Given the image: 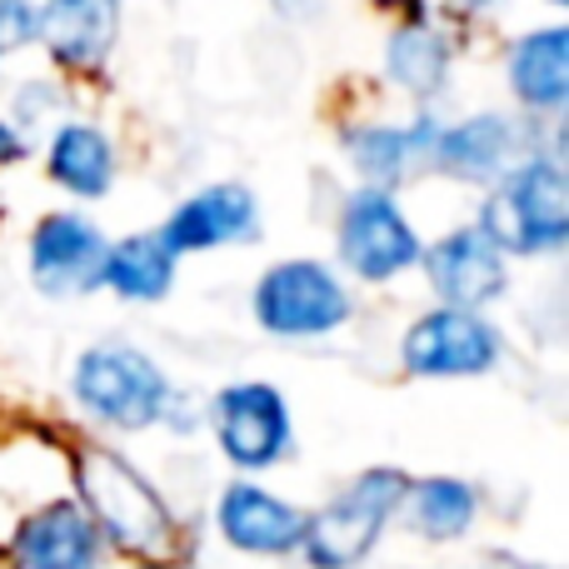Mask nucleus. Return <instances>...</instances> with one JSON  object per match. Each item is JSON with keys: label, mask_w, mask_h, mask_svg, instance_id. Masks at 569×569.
<instances>
[{"label": "nucleus", "mask_w": 569, "mask_h": 569, "mask_svg": "<svg viewBox=\"0 0 569 569\" xmlns=\"http://www.w3.org/2000/svg\"><path fill=\"white\" fill-rule=\"evenodd\" d=\"M76 485H80V500H86V515L96 520V530L106 540H116L126 555L160 565L180 550L176 515L166 510L156 485L130 460H120L116 450H96V445L80 450Z\"/></svg>", "instance_id": "obj_1"}, {"label": "nucleus", "mask_w": 569, "mask_h": 569, "mask_svg": "<svg viewBox=\"0 0 569 569\" xmlns=\"http://www.w3.org/2000/svg\"><path fill=\"white\" fill-rule=\"evenodd\" d=\"M480 230L505 256H535V250L565 246L569 200H565L560 166L555 160H520L505 176H495Z\"/></svg>", "instance_id": "obj_2"}, {"label": "nucleus", "mask_w": 569, "mask_h": 569, "mask_svg": "<svg viewBox=\"0 0 569 569\" xmlns=\"http://www.w3.org/2000/svg\"><path fill=\"white\" fill-rule=\"evenodd\" d=\"M405 490H410V480H405L400 470L360 475V480H355L340 500L325 505L320 515H305L300 550L310 555L315 569H350L355 560H365V555L375 550L385 520L400 510Z\"/></svg>", "instance_id": "obj_3"}, {"label": "nucleus", "mask_w": 569, "mask_h": 569, "mask_svg": "<svg viewBox=\"0 0 569 569\" xmlns=\"http://www.w3.org/2000/svg\"><path fill=\"white\" fill-rule=\"evenodd\" d=\"M76 395L86 410L120 430H146L170 410V385L140 350L126 345H96L76 365Z\"/></svg>", "instance_id": "obj_4"}, {"label": "nucleus", "mask_w": 569, "mask_h": 569, "mask_svg": "<svg viewBox=\"0 0 569 569\" xmlns=\"http://www.w3.org/2000/svg\"><path fill=\"white\" fill-rule=\"evenodd\" d=\"M256 315L276 335H325L350 320V295L315 260H284L256 284Z\"/></svg>", "instance_id": "obj_5"}, {"label": "nucleus", "mask_w": 569, "mask_h": 569, "mask_svg": "<svg viewBox=\"0 0 569 569\" xmlns=\"http://www.w3.org/2000/svg\"><path fill=\"white\" fill-rule=\"evenodd\" d=\"M340 256L355 276L390 280L420 260V240H415L410 220L400 216V206L385 190L365 186V190H355L340 216Z\"/></svg>", "instance_id": "obj_6"}, {"label": "nucleus", "mask_w": 569, "mask_h": 569, "mask_svg": "<svg viewBox=\"0 0 569 569\" xmlns=\"http://www.w3.org/2000/svg\"><path fill=\"white\" fill-rule=\"evenodd\" d=\"M500 360V335L465 305L430 310L405 335V365L415 375H485Z\"/></svg>", "instance_id": "obj_7"}, {"label": "nucleus", "mask_w": 569, "mask_h": 569, "mask_svg": "<svg viewBox=\"0 0 569 569\" xmlns=\"http://www.w3.org/2000/svg\"><path fill=\"white\" fill-rule=\"evenodd\" d=\"M216 435L230 465L266 470L290 445V410L270 385H230L216 395Z\"/></svg>", "instance_id": "obj_8"}, {"label": "nucleus", "mask_w": 569, "mask_h": 569, "mask_svg": "<svg viewBox=\"0 0 569 569\" xmlns=\"http://www.w3.org/2000/svg\"><path fill=\"white\" fill-rule=\"evenodd\" d=\"M106 236L80 216H46L30 236V276L46 295L70 300L106 284Z\"/></svg>", "instance_id": "obj_9"}, {"label": "nucleus", "mask_w": 569, "mask_h": 569, "mask_svg": "<svg viewBox=\"0 0 569 569\" xmlns=\"http://www.w3.org/2000/svg\"><path fill=\"white\" fill-rule=\"evenodd\" d=\"M256 230H260V206L250 196V186L220 180V186L190 196L166 220L160 236L180 256V250H216V246H230V240H256Z\"/></svg>", "instance_id": "obj_10"}, {"label": "nucleus", "mask_w": 569, "mask_h": 569, "mask_svg": "<svg viewBox=\"0 0 569 569\" xmlns=\"http://www.w3.org/2000/svg\"><path fill=\"white\" fill-rule=\"evenodd\" d=\"M120 30V0H46L36 10V40L66 70H96Z\"/></svg>", "instance_id": "obj_11"}, {"label": "nucleus", "mask_w": 569, "mask_h": 569, "mask_svg": "<svg viewBox=\"0 0 569 569\" xmlns=\"http://www.w3.org/2000/svg\"><path fill=\"white\" fill-rule=\"evenodd\" d=\"M425 270H430V284L440 290V300L465 305V310H475V305L495 300L505 290V250L480 226L445 236L425 256Z\"/></svg>", "instance_id": "obj_12"}, {"label": "nucleus", "mask_w": 569, "mask_h": 569, "mask_svg": "<svg viewBox=\"0 0 569 569\" xmlns=\"http://www.w3.org/2000/svg\"><path fill=\"white\" fill-rule=\"evenodd\" d=\"M10 550L26 569H96L100 530L76 500H50L20 520Z\"/></svg>", "instance_id": "obj_13"}, {"label": "nucleus", "mask_w": 569, "mask_h": 569, "mask_svg": "<svg viewBox=\"0 0 569 569\" xmlns=\"http://www.w3.org/2000/svg\"><path fill=\"white\" fill-rule=\"evenodd\" d=\"M220 535L236 550H250V555H290V550H300L305 515L295 505L276 500L270 490L230 485L226 500H220Z\"/></svg>", "instance_id": "obj_14"}, {"label": "nucleus", "mask_w": 569, "mask_h": 569, "mask_svg": "<svg viewBox=\"0 0 569 569\" xmlns=\"http://www.w3.org/2000/svg\"><path fill=\"white\" fill-rule=\"evenodd\" d=\"M430 156L460 180H495L520 156V130L505 116H470L450 130H435Z\"/></svg>", "instance_id": "obj_15"}, {"label": "nucleus", "mask_w": 569, "mask_h": 569, "mask_svg": "<svg viewBox=\"0 0 569 569\" xmlns=\"http://www.w3.org/2000/svg\"><path fill=\"white\" fill-rule=\"evenodd\" d=\"M510 90L530 110H560L569 96V30L545 26L515 40L510 50Z\"/></svg>", "instance_id": "obj_16"}, {"label": "nucleus", "mask_w": 569, "mask_h": 569, "mask_svg": "<svg viewBox=\"0 0 569 569\" xmlns=\"http://www.w3.org/2000/svg\"><path fill=\"white\" fill-rule=\"evenodd\" d=\"M176 280V250L166 246L160 230L130 236L106 250V284L126 300H160Z\"/></svg>", "instance_id": "obj_17"}, {"label": "nucleus", "mask_w": 569, "mask_h": 569, "mask_svg": "<svg viewBox=\"0 0 569 569\" xmlns=\"http://www.w3.org/2000/svg\"><path fill=\"white\" fill-rule=\"evenodd\" d=\"M385 70L395 86H405L410 96H435L450 76V46L430 20H405L385 46Z\"/></svg>", "instance_id": "obj_18"}, {"label": "nucleus", "mask_w": 569, "mask_h": 569, "mask_svg": "<svg viewBox=\"0 0 569 569\" xmlns=\"http://www.w3.org/2000/svg\"><path fill=\"white\" fill-rule=\"evenodd\" d=\"M50 176L70 196H106L110 176H116V150L96 126H66L50 146Z\"/></svg>", "instance_id": "obj_19"}, {"label": "nucleus", "mask_w": 569, "mask_h": 569, "mask_svg": "<svg viewBox=\"0 0 569 569\" xmlns=\"http://www.w3.org/2000/svg\"><path fill=\"white\" fill-rule=\"evenodd\" d=\"M345 146H350L355 166H360L370 180H400L415 160L430 156L435 126H430V120H420L415 130H385V126L350 130V140H345Z\"/></svg>", "instance_id": "obj_20"}, {"label": "nucleus", "mask_w": 569, "mask_h": 569, "mask_svg": "<svg viewBox=\"0 0 569 569\" xmlns=\"http://www.w3.org/2000/svg\"><path fill=\"white\" fill-rule=\"evenodd\" d=\"M410 520L420 535L430 540H460L475 520V490L465 480H450V475H435V480L410 485Z\"/></svg>", "instance_id": "obj_21"}, {"label": "nucleus", "mask_w": 569, "mask_h": 569, "mask_svg": "<svg viewBox=\"0 0 569 569\" xmlns=\"http://www.w3.org/2000/svg\"><path fill=\"white\" fill-rule=\"evenodd\" d=\"M30 40H36V10H30V0H0V60L10 50L30 46Z\"/></svg>", "instance_id": "obj_22"}, {"label": "nucleus", "mask_w": 569, "mask_h": 569, "mask_svg": "<svg viewBox=\"0 0 569 569\" xmlns=\"http://www.w3.org/2000/svg\"><path fill=\"white\" fill-rule=\"evenodd\" d=\"M20 156H26V140H20L16 130L0 120V166H10V160H20Z\"/></svg>", "instance_id": "obj_23"}, {"label": "nucleus", "mask_w": 569, "mask_h": 569, "mask_svg": "<svg viewBox=\"0 0 569 569\" xmlns=\"http://www.w3.org/2000/svg\"><path fill=\"white\" fill-rule=\"evenodd\" d=\"M375 6H390V10H415V6H425V0H375Z\"/></svg>", "instance_id": "obj_24"}, {"label": "nucleus", "mask_w": 569, "mask_h": 569, "mask_svg": "<svg viewBox=\"0 0 569 569\" xmlns=\"http://www.w3.org/2000/svg\"><path fill=\"white\" fill-rule=\"evenodd\" d=\"M460 6H495V0H460Z\"/></svg>", "instance_id": "obj_25"}, {"label": "nucleus", "mask_w": 569, "mask_h": 569, "mask_svg": "<svg viewBox=\"0 0 569 569\" xmlns=\"http://www.w3.org/2000/svg\"><path fill=\"white\" fill-rule=\"evenodd\" d=\"M276 6H280V10H290V6H295V0H276Z\"/></svg>", "instance_id": "obj_26"}, {"label": "nucleus", "mask_w": 569, "mask_h": 569, "mask_svg": "<svg viewBox=\"0 0 569 569\" xmlns=\"http://www.w3.org/2000/svg\"><path fill=\"white\" fill-rule=\"evenodd\" d=\"M555 6H565V0H555Z\"/></svg>", "instance_id": "obj_27"}]
</instances>
